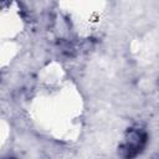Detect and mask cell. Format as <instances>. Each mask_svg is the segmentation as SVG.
I'll return each instance as SVG.
<instances>
[{
	"mask_svg": "<svg viewBox=\"0 0 159 159\" xmlns=\"http://www.w3.org/2000/svg\"><path fill=\"white\" fill-rule=\"evenodd\" d=\"M147 140V135L144 132L134 130L129 133V137L124 142V144L120 147V153L125 159H130L135 157L144 147Z\"/></svg>",
	"mask_w": 159,
	"mask_h": 159,
	"instance_id": "1",
	"label": "cell"
}]
</instances>
